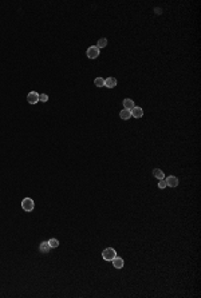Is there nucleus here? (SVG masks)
Instances as JSON below:
<instances>
[{
  "instance_id": "nucleus-12",
  "label": "nucleus",
  "mask_w": 201,
  "mask_h": 298,
  "mask_svg": "<svg viewBox=\"0 0 201 298\" xmlns=\"http://www.w3.org/2000/svg\"><path fill=\"white\" fill-rule=\"evenodd\" d=\"M50 245H48V242H42L40 243V251H43V253H48L50 251Z\"/></svg>"
},
{
  "instance_id": "nucleus-9",
  "label": "nucleus",
  "mask_w": 201,
  "mask_h": 298,
  "mask_svg": "<svg viewBox=\"0 0 201 298\" xmlns=\"http://www.w3.org/2000/svg\"><path fill=\"white\" fill-rule=\"evenodd\" d=\"M119 116L122 118L123 120H128L129 118L131 116V112H130V110H126V108H123L122 111L119 112Z\"/></svg>"
},
{
  "instance_id": "nucleus-11",
  "label": "nucleus",
  "mask_w": 201,
  "mask_h": 298,
  "mask_svg": "<svg viewBox=\"0 0 201 298\" xmlns=\"http://www.w3.org/2000/svg\"><path fill=\"white\" fill-rule=\"evenodd\" d=\"M123 107H125L126 110H131V108L134 107V102L131 99H125L123 100Z\"/></svg>"
},
{
  "instance_id": "nucleus-13",
  "label": "nucleus",
  "mask_w": 201,
  "mask_h": 298,
  "mask_svg": "<svg viewBox=\"0 0 201 298\" xmlns=\"http://www.w3.org/2000/svg\"><path fill=\"white\" fill-rule=\"evenodd\" d=\"M94 84H95L97 87H105V79L103 78H97L95 80H94Z\"/></svg>"
},
{
  "instance_id": "nucleus-3",
  "label": "nucleus",
  "mask_w": 201,
  "mask_h": 298,
  "mask_svg": "<svg viewBox=\"0 0 201 298\" xmlns=\"http://www.w3.org/2000/svg\"><path fill=\"white\" fill-rule=\"evenodd\" d=\"M87 56L90 59H97L99 56V48L97 45H91L87 48Z\"/></svg>"
},
{
  "instance_id": "nucleus-14",
  "label": "nucleus",
  "mask_w": 201,
  "mask_h": 298,
  "mask_svg": "<svg viewBox=\"0 0 201 298\" xmlns=\"http://www.w3.org/2000/svg\"><path fill=\"white\" fill-rule=\"evenodd\" d=\"M48 245H50L51 249H55V247H58V246H59V241L55 239V238H52V239L48 241Z\"/></svg>"
},
{
  "instance_id": "nucleus-4",
  "label": "nucleus",
  "mask_w": 201,
  "mask_h": 298,
  "mask_svg": "<svg viewBox=\"0 0 201 298\" xmlns=\"http://www.w3.org/2000/svg\"><path fill=\"white\" fill-rule=\"evenodd\" d=\"M27 100L30 104H35V103L39 102V94L35 92V91H31V92H28L27 95Z\"/></svg>"
},
{
  "instance_id": "nucleus-2",
  "label": "nucleus",
  "mask_w": 201,
  "mask_h": 298,
  "mask_svg": "<svg viewBox=\"0 0 201 298\" xmlns=\"http://www.w3.org/2000/svg\"><path fill=\"white\" fill-rule=\"evenodd\" d=\"M22 207L24 211H32L34 207H35V203L31 198H24L22 200Z\"/></svg>"
},
{
  "instance_id": "nucleus-6",
  "label": "nucleus",
  "mask_w": 201,
  "mask_h": 298,
  "mask_svg": "<svg viewBox=\"0 0 201 298\" xmlns=\"http://www.w3.org/2000/svg\"><path fill=\"white\" fill-rule=\"evenodd\" d=\"M166 180V185L170 186V187H177L178 186V178L177 177H168V178L165 179Z\"/></svg>"
},
{
  "instance_id": "nucleus-17",
  "label": "nucleus",
  "mask_w": 201,
  "mask_h": 298,
  "mask_svg": "<svg viewBox=\"0 0 201 298\" xmlns=\"http://www.w3.org/2000/svg\"><path fill=\"white\" fill-rule=\"evenodd\" d=\"M39 100H40V102H47V100H48V95L42 94V95H39Z\"/></svg>"
},
{
  "instance_id": "nucleus-7",
  "label": "nucleus",
  "mask_w": 201,
  "mask_h": 298,
  "mask_svg": "<svg viewBox=\"0 0 201 298\" xmlns=\"http://www.w3.org/2000/svg\"><path fill=\"white\" fill-rule=\"evenodd\" d=\"M116 86H117V79L116 78H107V79H105V87L114 88Z\"/></svg>"
},
{
  "instance_id": "nucleus-8",
  "label": "nucleus",
  "mask_w": 201,
  "mask_h": 298,
  "mask_svg": "<svg viewBox=\"0 0 201 298\" xmlns=\"http://www.w3.org/2000/svg\"><path fill=\"white\" fill-rule=\"evenodd\" d=\"M111 262H113V266H114V267H117V269H122V267H123V263H125V262H123V259L121 258V257H116V258L111 261Z\"/></svg>"
},
{
  "instance_id": "nucleus-16",
  "label": "nucleus",
  "mask_w": 201,
  "mask_h": 298,
  "mask_svg": "<svg viewBox=\"0 0 201 298\" xmlns=\"http://www.w3.org/2000/svg\"><path fill=\"white\" fill-rule=\"evenodd\" d=\"M166 186H168V185H166V180H165V179H160V182H158V187H160V188H165Z\"/></svg>"
},
{
  "instance_id": "nucleus-15",
  "label": "nucleus",
  "mask_w": 201,
  "mask_h": 298,
  "mask_svg": "<svg viewBox=\"0 0 201 298\" xmlns=\"http://www.w3.org/2000/svg\"><path fill=\"white\" fill-rule=\"evenodd\" d=\"M106 45H107V39L102 38V39H99V42H98V44H97V47H98V48H103V47H106Z\"/></svg>"
},
{
  "instance_id": "nucleus-1",
  "label": "nucleus",
  "mask_w": 201,
  "mask_h": 298,
  "mask_svg": "<svg viewBox=\"0 0 201 298\" xmlns=\"http://www.w3.org/2000/svg\"><path fill=\"white\" fill-rule=\"evenodd\" d=\"M102 257H103V259L105 261H113L117 257V253H116V250H114L113 247H107V249L103 250Z\"/></svg>"
},
{
  "instance_id": "nucleus-5",
  "label": "nucleus",
  "mask_w": 201,
  "mask_h": 298,
  "mask_svg": "<svg viewBox=\"0 0 201 298\" xmlns=\"http://www.w3.org/2000/svg\"><path fill=\"white\" fill-rule=\"evenodd\" d=\"M130 112H131V116H133V118H137V119H140L143 116V110L141 107H136V106H134L130 110Z\"/></svg>"
},
{
  "instance_id": "nucleus-10",
  "label": "nucleus",
  "mask_w": 201,
  "mask_h": 298,
  "mask_svg": "<svg viewBox=\"0 0 201 298\" xmlns=\"http://www.w3.org/2000/svg\"><path fill=\"white\" fill-rule=\"evenodd\" d=\"M153 175L156 177L157 179H164V178H165V174H164V171L160 170V168H154V170H153Z\"/></svg>"
}]
</instances>
